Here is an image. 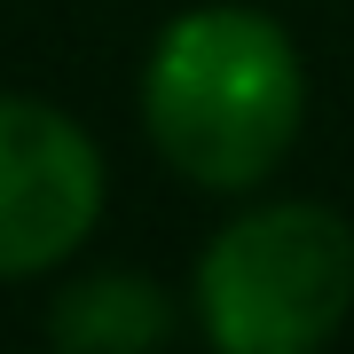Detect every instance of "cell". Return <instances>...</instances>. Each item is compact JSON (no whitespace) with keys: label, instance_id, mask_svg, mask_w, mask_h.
I'll list each match as a JSON object with an SVG mask.
<instances>
[{"label":"cell","instance_id":"cell-2","mask_svg":"<svg viewBox=\"0 0 354 354\" xmlns=\"http://www.w3.org/2000/svg\"><path fill=\"white\" fill-rule=\"evenodd\" d=\"M197 307L228 354H307L354 307V228L330 205H260L205 244Z\"/></svg>","mask_w":354,"mask_h":354},{"label":"cell","instance_id":"cell-3","mask_svg":"<svg viewBox=\"0 0 354 354\" xmlns=\"http://www.w3.org/2000/svg\"><path fill=\"white\" fill-rule=\"evenodd\" d=\"M102 213V158L64 111L0 95V276H39Z\"/></svg>","mask_w":354,"mask_h":354},{"label":"cell","instance_id":"cell-1","mask_svg":"<svg viewBox=\"0 0 354 354\" xmlns=\"http://www.w3.org/2000/svg\"><path fill=\"white\" fill-rule=\"evenodd\" d=\"M142 118L165 165H181L189 181L252 189L260 174H276L307 118L299 48L260 8H189L150 48Z\"/></svg>","mask_w":354,"mask_h":354},{"label":"cell","instance_id":"cell-4","mask_svg":"<svg viewBox=\"0 0 354 354\" xmlns=\"http://www.w3.org/2000/svg\"><path fill=\"white\" fill-rule=\"evenodd\" d=\"M165 323L174 315H165L158 283H142V276H95V283H79L71 299H55V315H48V330L64 346H102V354L158 346Z\"/></svg>","mask_w":354,"mask_h":354}]
</instances>
